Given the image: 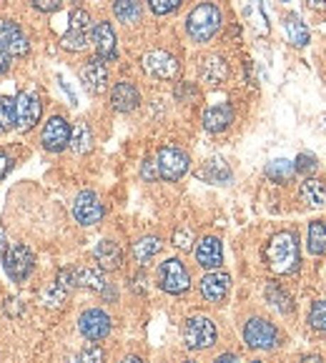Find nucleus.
Returning <instances> with one entry per match:
<instances>
[{"label":"nucleus","mask_w":326,"mask_h":363,"mask_svg":"<svg viewBox=\"0 0 326 363\" xmlns=\"http://www.w3.org/2000/svg\"><path fill=\"white\" fill-rule=\"evenodd\" d=\"M286 33H289L291 45H296V48H304V45H309V28H306V23L301 21L296 13L286 16Z\"/></svg>","instance_id":"31"},{"label":"nucleus","mask_w":326,"mask_h":363,"mask_svg":"<svg viewBox=\"0 0 326 363\" xmlns=\"http://www.w3.org/2000/svg\"><path fill=\"white\" fill-rule=\"evenodd\" d=\"M40 143L50 153H60L70 143V123L63 116H50L40 130Z\"/></svg>","instance_id":"13"},{"label":"nucleus","mask_w":326,"mask_h":363,"mask_svg":"<svg viewBox=\"0 0 326 363\" xmlns=\"http://www.w3.org/2000/svg\"><path fill=\"white\" fill-rule=\"evenodd\" d=\"M0 251H3V233H0Z\"/></svg>","instance_id":"50"},{"label":"nucleus","mask_w":326,"mask_h":363,"mask_svg":"<svg viewBox=\"0 0 326 363\" xmlns=\"http://www.w3.org/2000/svg\"><path fill=\"white\" fill-rule=\"evenodd\" d=\"M296 176V168L291 160L286 158H278V160H271L266 166V178L273 183H281V186H286V183H291Z\"/></svg>","instance_id":"29"},{"label":"nucleus","mask_w":326,"mask_h":363,"mask_svg":"<svg viewBox=\"0 0 326 363\" xmlns=\"http://www.w3.org/2000/svg\"><path fill=\"white\" fill-rule=\"evenodd\" d=\"M121 363H143V361H141L138 356H126V358H124V361H121Z\"/></svg>","instance_id":"47"},{"label":"nucleus","mask_w":326,"mask_h":363,"mask_svg":"<svg viewBox=\"0 0 326 363\" xmlns=\"http://www.w3.org/2000/svg\"><path fill=\"white\" fill-rule=\"evenodd\" d=\"M3 266H6V273L11 276L13 284H26V278L36 268V256L26 243H11L3 251Z\"/></svg>","instance_id":"6"},{"label":"nucleus","mask_w":326,"mask_h":363,"mask_svg":"<svg viewBox=\"0 0 326 363\" xmlns=\"http://www.w3.org/2000/svg\"><path fill=\"white\" fill-rule=\"evenodd\" d=\"M266 301L276 311H281V313H291V311H294V298H291V296L286 294V289L278 284L266 286Z\"/></svg>","instance_id":"32"},{"label":"nucleus","mask_w":326,"mask_h":363,"mask_svg":"<svg viewBox=\"0 0 326 363\" xmlns=\"http://www.w3.org/2000/svg\"><path fill=\"white\" fill-rule=\"evenodd\" d=\"M141 106V91L129 83V80H121L111 88V108L118 113H131Z\"/></svg>","instance_id":"19"},{"label":"nucleus","mask_w":326,"mask_h":363,"mask_svg":"<svg viewBox=\"0 0 326 363\" xmlns=\"http://www.w3.org/2000/svg\"><path fill=\"white\" fill-rule=\"evenodd\" d=\"M163 248V240L158 235H143L134 243V258L138 263H148L151 258H156Z\"/></svg>","instance_id":"28"},{"label":"nucleus","mask_w":326,"mask_h":363,"mask_svg":"<svg viewBox=\"0 0 326 363\" xmlns=\"http://www.w3.org/2000/svg\"><path fill=\"white\" fill-rule=\"evenodd\" d=\"M75 363H106V351L98 343H88V346L80 348Z\"/></svg>","instance_id":"35"},{"label":"nucleus","mask_w":326,"mask_h":363,"mask_svg":"<svg viewBox=\"0 0 326 363\" xmlns=\"http://www.w3.org/2000/svg\"><path fill=\"white\" fill-rule=\"evenodd\" d=\"M103 213H106V208H103L101 198H98L93 191H80L78 196H75V201H73V218L78 220L80 225L91 228V225L101 223Z\"/></svg>","instance_id":"11"},{"label":"nucleus","mask_w":326,"mask_h":363,"mask_svg":"<svg viewBox=\"0 0 326 363\" xmlns=\"http://www.w3.org/2000/svg\"><path fill=\"white\" fill-rule=\"evenodd\" d=\"M43 116V103L33 91H23L16 98V125L21 130H31L40 123Z\"/></svg>","instance_id":"12"},{"label":"nucleus","mask_w":326,"mask_h":363,"mask_svg":"<svg viewBox=\"0 0 326 363\" xmlns=\"http://www.w3.org/2000/svg\"><path fill=\"white\" fill-rule=\"evenodd\" d=\"M16 128V98L0 96V133Z\"/></svg>","instance_id":"34"},{"label":"nucleus","mask_w":326,"mask_h":363,"mask_svg":"<svg viewBox=\"0 0 326 363\" xmlns=\"http://www.w3.org/2000/svg\"><path fill=\"white\" fill-rule=\"evenodd\" d=\"M0 43L6 45L13 58H26L31 53V40H28V35L21 30V26L16 21L0 23Z\"/></svg>","instance_id":"16"},{"label":"nucleus","mask_w":326,"mask_h":363,"mask_svg":"<svg viewBox=\"0 0 326 363\" xmlns=\"http://www.w3.org/2000/svg\"><path fill=\"white\" fill-rule=\"evenodd\" d=\"M306 6L314 13H326V0H306Z\"/></svg>","instance_id":"44"},{"label":"nucleus","mask_w":326,"mask_h":363,"mask_svg":"<svg viewBox=\"0 0 326 363\" xmlns=\"http://www.w3.org/2000/svg\"><path fill=\"white\" fill-rule=\"evenodd\" d=\"M283 3H289V0H283Z\"/></svg>","instance_id":"52"},{"label":"nucleus","mask_w":326,"mask_h":363,"mask_svg":"<svg viewBox=\"0 0 326 363\" xmlns=\"http://www.w3.org/2000/svg\"><path fill=\"white\" fill-rule=\"evenodd\" d=\"M311 256H326V223L324 220H311L309 223V240H306Z\"/></svg>","instance_id":"30"},{"label":"nucleus","mask_w":326,"mask_h":363,"mask_svg":"<svg viewBox=\"0 0 326 363\" xmlns=\"http://www.w3.org/2000/svg\"><path fill=\"white\" fill-rule=\"evenodd\" d=\"M158 286L171 296H181L191 289V273L181 258H166L158 266Z\"/></svg>","instance_id":"7"},{"label":"nucleus","mask_w":326,"mask_h":363,"mask_svg":"<svg viewBox=\"0 0 326 363\" xmlns=\"http://www.w3.org/2000/svg\"><path fill=\"white\" fill-rule=\"evenodd\" d=\"M198 286H201V296L209 301V303H221L231 291V276L216 268V271L206 273Z\"/></svg>","instance_id":"17"},{"label":"nucleus","mask_w":326,"mask_h":363,"mask_svg":"<svg viewBox=\"0 0 326 363\" xmlns=\"http://www.w3.org/2000/svg\"><path fill=\"white\" fill-rule=\"evenodd\" d=\"M11 60H13V55L8 53L6 45L0 43V75H6L8 70H11Z\"/></svg>","instance_id":"41"},{"label":"nucleus","mask_w":326,"mask_h":363,"mask_svg":"<svg viewBox=\"0 0 326 363\" xmlns=\"http://www.w3.org/2000/svg\"><path fill=\"white\" fill-rule=\"evenodd\" d=\"M309 323L314 331L326 333V298L324 301H316L309 311Z\"/></svg>","instance_id":"36"},{"label":"nucleus","mask_w":326,"mask_h":363,"mask_svg":"<svg viewBox=\"0 0 326 363\" xmlns=\"http://www.w3.org/2000/svg\"><path fill=\"white\" fill-rule=\"evenodd\" d=\"M70 148H73V153L83 155V153H91L93 148V130L91 125L86 123V121H78V123L70 128Z\"/></svg>","instance_id":"25"},{"label":"nucleus","mask_w":326,"mask_h":363,"mask_svg":"<svg viewBox=\"0 0 326 363\" xmlns=\"http://www.w3.org/2000/svg\"><path fill=\"white\" fill-rule=\"evenodd\" d=\"M214 363H241V358L236 356V353H224V356H219Z\"/></svg>","instance_id":"45"},{"label":"nucleus","mask_w":326,"mask_h":363,"mask_svg":"<svg viewBox=\"0 0 326 363\" xmlns=\"http://www.w3.org/2000/svg\"><path fill=\"white\" fill-rule=\"evenodd\" d=\"M73 273H75V286H80V289H91V291H103V289H106L103 268L80 266V268H73Z\"/></svg>","instance_id":"26"},{"label":"nucleus","mask_w":326,"mask_h":363,"mask_svg":"<svg viewBox=\"0 0 326 363\" xmlns=\"http://www.w3.org/2000/svg\"><path fill=\"white\" fill-rule=\"evenodd\" d=\"M216 338H219V331L209 315H191L183 323V343L191 351H206L214 346Z\"/></svg>","instance_id":"4"},{"label":"nucleus","mask_w":326,"mask_h":363,"mask_svg":"<svg viewBox=\"0 0 326 363\" xmlns=\"http://www.w3.org/2000/svg\"><path fill=\"white\" fill-rule=\"evenodd\" d=\"M301 363H324V358L316 356V353H311V356H304V361Z\"/></svg>","instance_id":"46"},{"label":"nucleus","mask_w":326,"mask_h":363,"mask_svg":"<svg viewBox=\"0 0 326 363\" xmlns=\"http://www.w3.org/2000/svg\"><path fill=\"white\" fill-rule=\"evenodd\" d=\"M224 26V16L216 3H198L186 18V33L193 43H209Z\"/></svg>","instance_id":"2"},{"label":"nucleus","mask_w":326,"mask_h":363,"mask_svg":"<svg viewBox=\"0 0 326 363\" xmlns=\"http://www.w3.org/2000/svg\"><path fill=\"white\" fill-rule=\"evenodd\" d=\"M321 125H324V130H326V116H321Z\"/></svg>","instance_id":"48"},{"label":"nucleus","mask_w":326,"mask_h":363,"mask_svg":"<svg viewBox=\"0 0 326 363\" xmlns=\"http://www.w3.org/2000/svg\"><path fill=\"white\" fill-rule=\"evenodd\" d=\"M251 363H263V361H251Z\"/></svg>","instance_id":"51"},{"label":"nucleus","mask_w":326,"mask_h":363,"mask_svg":"<svg viewBox=\"0 0 326 363\" xmlns=\"http://www.w3.org/2000/svg\"><path fill=\"white\" fill-rule=\"evenodd\" d=\"M113 323H111V315L101 308H88L80 313L78 318V331L80 336L86 338V341L96 343V341H103V338L111 333Z\"/></svg>","instance_id":"10"},{"label":"nucleus","mask_w":326,"mask_h":363,"mask_svg":"<svg viewBox=\"0 0 326 363\" xmlns=\"http://www.w3.org/2000/svg\"><path fill=\"white\" fill-rule=\"evenodd\" d=\"M294 168H296V173H314L316 168H319V158L311 153H299L294 160Z\"/></svg>","instance_id":"38"},{"label":"nucleus","mask_w":326,"mask_h":363,"mask_svg":"<svg viewBox=\"0 0 326 363\" xmlns=\"http://www.w3.org/2000/svg\"><path fill=\"white\" fill-rule=\"evenodd\" d=\"M181 363H198V361H193V358H186V361H181Z\"/></svg>","instance_id":"49"},{"label":"nucleus","mask_w":326,"mask_h":363,"mask_svg":"<svg viewBox=\"0 0 326 363\" xmlns=\"http://www.w3.org/2000/svg\"><path fill=\"white\" fill-rule=\"evenodd\" d=\"M113 16L118 23H126V26H136L143 16L138 0H113Z\"/></svg>","instance_id":"27"},{"label":"nucleus","mask_w":326,"mask_h":363,"mask_svg":"<svg viewBox=\"0 0 326 363\" xmlns=\"http://www.w3.org/2000/svg\"><path fill=\"white\" fill-rule=\"evenodd\" d=\"M36 11H40V13H55L60 8V3L63 0H28Z\"/></svg>","instance_id":"40"},{"label":"nucleus","mask_w":326,"mask_h":363,"mask_svg":"<svg viewBox=\"0 0 326 363\" xmlns=\"http://www.w3.org/2000/svg\"><path fill=\"white\" fill-rule=\"evenodd\" d=\"M80 83L86 86V91L91 96H101V93L108 91V65L106 60L96 58L86 60L83 68H80Z\"/></svg>","instance_id":"14"},{"label":"nucleus","mask_w":326,"mask_h":363,"mask_svg":"<svg viewBox=\"0 0 326 363\" xmlns=\"http://www.w3.org/2000/svg\"><path fill=\"white\" fill-rule=\"evenodd\" d=\"M198 178H203L206 183H221V186H226V183H231L234 173H231L229 163L224 158H209L203 163L201 171H198Z\"/></svg>","instance_id":"23"},{"label":"nucleus","mask_w":326,"mask_h":363,"mask_svg":"<svg viewBox=\"0 0 326 363\" xmlns=\"http://www.w3.org/2000/svg\"><path fill=\"white\" fill-rule=\"evenodd\" d=\"M93 258H96L98 268H103V271H118L124 266V251L111 238L98 240V246L93 248Z\"/></svg>","instance_id":"20"},{"label":"nucleus","mask_w":326,"mask_h":363,"mask_svg":"<svg viewBox=\"0 0 326 363\" xmlns=\"http://www.w3.org/2000/svg\"><path fill=\"white\" fill-rule=\"evenodd\" d=\"M299 198L306 206H324L326 203V181L324 178L309 176L299 188Z\"/></svg>","instance_id":"24"},{"label":"nucleus","mask_w":326,"mask_h":363,"mask_svg":"<svg viewBox=\"0 0 326 363\" xmlns=\"http://www.w3.org/2000/svg\"><path fill=\"white\" fill-rule=\"evenodd\" d=\"M234 123V108L229 103H216L203 111V128L209 133H224Z\"/></svg>","instance_id":"21"},{"label":"nucleus","mask_w":326,"mask_h":363,"mask_svg":"<svg viewBox=\"0 0 326 363\" xmlns=\"http://www.w3.org/2000/svg\"><path fill=\"white\" fill-rule=\"evenodd\" d=\"M68 294H70L68 289H63L58 281H53V284L40 291V303H43L45 308H60V306L65 303V298H68Z\"/></svg>","instance_id":"33"},{"label":"nucleus","mask_w":326,"mask_h":363,"mask_svg":"<svg viewBox=\"0 0 326 363\" xmlns=\"http://www.w3.org/2000/svg\"><path fill=\"white\" fill-rule=\"evenodd\" d=\"M151 8V13H156V16H171V13H176L178 8H181L183 0H146Z\"/></svg>","instance_id":"37"},{"label":"nucleus","mask_w":326,"mask_h":363,"mask_svg":"<svg viewBox=\"0 0 326 363\" xmlns=\"http://www.w3.org/2000/svg\"><path fill=\"white\" fill-rule=\"evenodd\" d=\"M91 28H93V21L83 8H75L70 13V26L68 30L63 33L60 38V48L63 50H70V53H78V50H86L88 43H91Z\"/></svg>","instance_id":"5"},{"label":"nucleus","mask_w":326,"mask_h":363,"mask_svg":"<svg viewBox=\"0 0 326 363\" xmlns=\"http://www.w3.org/2000/svg\"><path fill=\"white\" fill-rule=\"evenodd\" d=\"M141 65H143L146 75H151V78H156V80H173L181 73L178 58L166 53V50H148V53L143 55V60H141Z\"/></svg>","instance_id":"9"},{"label":"nucleus","mask_w":326,"mask_h":363,"mask_svg":"<svg viewBox=\"0 0 326 363\" xmlns=\"http://www.w3.org/2000/svg\"><path fill=\"white\" fill-rule=\"evenodd\" d=\"M11 168H13V158L8 153H3V150H0V181L8 176V171H11Z\"/></svg>","instance_id":"43"},{"label":"nucleus","mask_w":326,"mask_h":363,"mask_svg":"<svg viewBox=\"0 0 326 363\" xmlns=\"http://www.w3.org/2000/svg\"><path fill=\"white\" fill-rule=\"evenodd\" d=\"M143 178H146V181H153V178H158V168H156L153 158L143 160Z\"/></svg>","instance_id":"42"},{"label":"nucleus","mask_w":326,"mask_h":363,"mask_svg":"<svg viewBox=\"0 0 326 363\" xmlns=\"http://www.w3.org/2000/svg\"><path fill=\"white\" fill-rule=\"evenodd\" d=\"M229 78V65L221 55H206L201 60V80L203 83H211V86H219Z\"/></svg>","instance_id":"22"},{"label":"nucleus","mask_w":326,"mask_h":363,"mask_svg":"<svg viewBox=\"0 0 326 363\" xmlns=\"http://www.w3.org/2000/svg\"><path fill=\"white\" fill-rule=\"evenodd\" d=\"M244 341L254 351H271V348L278 346L281 336H278V328L273 326L271 320L254 315V318L246 320V326H244Z\"/></svg>","instance_id":"8"},{"label":"nucleus","mask_w":326,"mask_h":363,"mask_svg":"<svg viewBox=\"0 0 326 363\" xmlns=\"http://www.w3.org/2000/svg\"><path fill=\"white\" fill-rule=\"evenodd\" d=\"M91 40H93V45H96V53L101 60L111 63V60L118 58V38L108 21H101L91 28Z\"/></svg>","instance_id":"15"},{"label":"nucleus","mask_w":326,"mask_h":363,"mask_svg":"<svg viewBox=\"0 0 326 363\" xmlns=\"http://www.w3.org/2000/svg\"><path fill=\"white\" fill-rule=\"evenodd\" d=\"M156 168H158L161 181L176 183L188 173V168H191V158H188V153L183 148L168 143L158 150V155H156Z\"/></svg>","instance_id":"3"},{"label":"nucleus","mask_w":326,"mask_h":363,"mask_svg":"<svg viewBox=\"0 0 326 363\" xmlns=\"http://www.w3.org/2000/svg\"><path fill=\"white\" fill-rule=\"evenodd\" d=\"M266 263L278 276H294L301 268L299 238L294 230H278L266 246Z\"/></svg>","instance_id":"1"},{"label":"nucleus","mask_w":326,"mask_h":363,"mask_svg":"<svg viewBox=\"0 0 326 363\" xmlns=\"http://www.w3.org/2000/svg\"><path fill=\"white\" fill-rule=\"evenodd\" d=\"M173 246L181 248V251H191L193 248V230L191 228H178L173 233Z\"/></svg>","instance_id":"39"},{"label":"nucleus","mask_w":326,"mask_h":363,"mask_svg":"<svg viewBox=\"0 0 326 363\" xmlns=\"http://www.w3.org/2000/svg\"><path fill=\"white\" fill-rule=\"evenodd\" d=\"M196 261H198V266L206 268V271L221 268V263H224V246H221V240L216 238V235H206V238L198 240Z\"/></svg>","instance_id":"18"}]
</instances>
